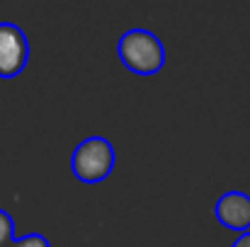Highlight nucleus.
<instances>
[{
    "instance_id": "nucleus-6",
    "label": "nucleus",
    "mask_w": 250,
    "mask_h": 247,
    "mask_svg": "<svg viewBox=\"0 0 250 247\" xmlns=\"http://www.w3.org/2000/svg\"><path fill=\"white\" fill-rule=\"evenodd\" d=\"M7 247H51L49 240L39 233H29V235H22V238H15Z\"/></svg>"
},
{
    "instance_id": "nucleus-7",
    "label": "nucleus",
    "mask_w": 250,
    "mask_h": 247,
    "mask_svg": "<svg viewBox=\"0 0 250 247\" xmlns=\"http://www.w3.org/2000/svg\"><path fill=\"white\" fill-rule=\"evenodd\" d=\"M231 247H250V230L241 233V235L233 240V245H231Z\"/></svg>"
},
{
    "instance_id": "nucleus-4",
    "label": "nucleus",
    "mask_w": 250,
    "mask_h": 247,
    "mask_svg": "<svg viewBox=\"0 0 250 247\" xmlns=\"http://www.w3.org/2000/svg\"><path fill=\"white\" fill-rule=\"evenodd\" d=\"M216 221L236 233L250 230V194L246 191H226L214 204Z\"/></svg>"
},
{
    "instance_id": "nucleus-1",
    "label": "nucleus",
    "mask_w": 250,
    "mask_h": 247,
    "mask_svg": "<svg viewBox=\"0 0 250 247\" xmlns=\"http://www.w3.org/2000/svg\"><path fill=\"white\" fill-rule=\"evenodd\" d=\"M119 61L136 76H156L166 66V46L163 41L144 27H134L119 37L117 44Z\"/></svg>"
},
{
    "instance_id": "nucleus-5",
    "label": "nucleus",
    "mask_w": 250,
    "mask_h": 247,
    "mask_svg": "<svg viewBox=\"0 0 250 247\" xmlns=\"http://www.w3.org/2000/svg\"><path fill=\"white\" fill-rule=\"evenodd\" d=\"M12 240H15V221L5 209H0V247H7Z\"/></svg>"
},
{
    "instance_id": "nucleus-2",
    "label": "nucleus",
    "mask_w": 250,
    "mask_h": 247,
    "mask_svg": "<svg viewBox=\"0 0 250 247\" xmlns=\"http://www.w3.org/2000/svg\"><path fill=\"white\" fill-rule=\"evenodd\" d=\"M114 160H117L114 146L102 136H90L76 146V151L71 155V167L81 182L97 184L112 174Z\"/></svg>"
},
{
    "instance_id": "nucleus-3",
    "label": "nucleus",
    "mask_w": 250,
    "mask_h": 247,
    "mask_svg": "<svg viewBox=\"0 0 250 247\" xmlns=\"http://www.w3.org/2000/svg\"><path fill=\"white\" fill-rule=\"evenodd\" d=\"M29 61V41L27 34L12 24L0 22V78H17Z\"/></svg>"
}]
</instances>
